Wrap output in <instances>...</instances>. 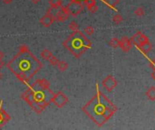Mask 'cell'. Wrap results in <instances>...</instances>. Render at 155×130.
<instances>
[{
	"mask_svg": "<svg viewBox=\"0 0 155 130\" xmlns=\"http://www.w3.org/2000/svg\"><path fill=\"white\" fill-rule=\"evenodd\" d=\"M69 29L72 30L73 32L77 31V30L79 29V25H78V24H77L75 21H72V22L69 24Z\"/></svg>",
	"mask_w": 155,
	"mask_h": 130,
	"instance_id": "obj_22",
	"label": "cell"
},
{
	"mask_svg": "<svg viewBox=\"0 0 155 130\" xmlns=\"http://www.w3.org/2000/svg\"><path fill=\"white\" fill-rule=\"evenodd\" d=\"M54 94L49 81L45 79H38L21 95V99L25 100L36 113L41 114L52 102Z\"/></svg>",
	"mask_w": 155,
	"mask_h": 130,
	"instance_id": "obj_2",
	"label": "cell"
},
{
	"mask_svg": "<svg viewBox=\"0 0 155 130\" xmlns=\"http://www.w3.org/2000/svg\"><path fill=\"white\" fill-rule=\"evenodd\" d=\"M149 65H150V67H151V68L155 72V59L151 60L150 62H149Z\"/></svg>",
	"mask_w": 155,
	"mask_h": 130,
	"instance_id": "obj_27",
	"label": "cell"
},
{
	"mask_svg": "<svg viewBox=\"0 0 155 130\" xmlns=\"http://www.w3.org/2000/svg\"><path fill=\"white\" fill-rule=\"evenodd\" d=\"M139 50H140L143 53H149V52H151V48H152V46H151V43L148 41V42H146V43H143L142 45H138V46H136Z\"/></svg>",
	"mask_w": 155,
	"mask_h": 130,
	"instance_id": "obj_13",
	"label": "cell"
},
{
	"mask_svg": "<svg viewBox=\"0 0 155 130\" xmlns=\"http://www.w3.org/2000/svg\"><path fill=\"white\" fill-rule=\"evenodd\" d=\"M103 86L107 91L110 92L117 86V81L114 76L109 75L103 80Z\"/></svg>",
	"mask_w": 155,
	"mask_h": 130,
	"instance_id": "obj_8",
	"label": "cell"
},
{
	"mask_svg": "<svg viewBox=\"0 0 155 130\" xmlns=\"http://www.w3.org/2000/svg\"><path fill=\"white\" fill-rule=\"evenodd\" d=\"M40 56L42 59H44L45 61H48L53 56V53L50 50H48V49H44L40 53Z\"/></svg>",
	"mask_w": 155,
	"mask_h": 130,
	"instance_id": "obj_14",
	"label": "cell"
},
{
	"mask_svg": "<svg viewBox=\"0 0 155 130\" xmlns=\"http://www.w3.org/2000/svg\"><path fill=\"white\" fill-rule=\"evenodd\" d=\"M87 9H88L92 14H95V13H96V12L98 11V6H97L96 5H95V6H92L88 7Z\"/></svg>",
	"mask_w": 155,
	"mask_h": 130,
	"instance_id": "obj_26",
	"label": "cell"
},
{
	"mask_svg": "<svg viewBox=\"0 0 155 130\" xmlns=\"http://www.w3.org/2000/svg\"><path fill=\"white\" fill-rule=\"evenodd\" d=\"M11 119L9 114L3 108V100L0 101V129L7 125Z\"/></svg>",
	"mask_w": 155,
	"mask_h": 130,
	"instance_id": "obj_9",
	"label": "cell"
},
{
	"mask_svg": "<svg viewBox=\"0 0 155 130\" xmlns=\"http://www.w3.org/2000/svg\"><path fill=\"white\" fill-rule=\"evenodd\" d=\"M10 72L19 81L28 84L43 67V63L30 52L26 44H21L19 51L7 64Z\"/></svg>",
	"mask_w": 155,
	"mask_h": 130,
	"instance_id": "obj_1",
	"label": "cell"
},
{
	"mask_svg": "<svg viewBox=\"0 0 155 130\" xmlns=\"http://www.w3.org/2000/svg\"><path fill=\"white\" fill-rule=\"evenodd\" d=\"M113 21L116 24V25H119V24H121V23H122V21H123V17H122V14H115L114 17H113Z\"/></svg>",
	"mask_w": 155,
	"mask_h": 130,
	"instance_id": "obj_20",
	"label": "cell"
},
{
	"mask_svg": "<svg viewBox=\"0 0 155 130\" xmlns=\"http://www.w3.org/2000/svg\"><path fill=\"white\" fill-rule=\"evenodd\" d=\"M146 97L149 100H151V101L155 100V87H151L146 91Z\"/></svg>",
	"mask_w": 155,
	"mask_h": 130,
	"instance_id": "obj_15",
	"label": "cell"
},
{
	"mask_svg": "<svg viewBox=\"0 0 155 130\" xmlns=\"http://www.w3.org/2000/svg\"><path fill=\"white\" fill-rule=\"evenodd\" d=\"M55 10H56V8H55ZM47 12H49L52 14L55 21H58V22H65L70 16V14H69L66 6H63L57 8V10L55 12H54V9L52 7H50L47 10Z\"/></svg>",
	"mask_w": 155,
	"mask_h": 130,
	"instance_id": "obj_5",
	"label": "cell"
},
{
	"mask_svg": "<svg viewBox=\"0 0 155 130\" xmlns=\"http://www.w3.org/2000/svg\"><path fill=\"white\" fill-rule=\"evenodd\" d=\"M4 56H5V53L2 51H0V60H2L4 58Z\"/></svg>",
	"mask_w": 155,
	"mask_h": 130,
	"instance_id": "obj_31",
	"label": "cell"
},
{
	"mask_svg": "<svg viewBox=\"0 0 155 130\" xmlns=\"http://www.w3.org/2000/svg\"><path fill=\"white\" fill-rule=\"evenodd\" d=\"M2 2L6 5H10L13 2V0H2Z\"/></svg>",
	"mask_w": 155,
	"mask_h": 130,
	"instance_id": "obj_28",
	"label": "cell"
},
{
	"mask_svg": "<svg viewBox=\"0 0 155 130\" xmlns=\"http://www.w3.org/2000/svg\"><path fill=\"white\" fill-rule=\"evenodd\" d=\"M40 1H41V0H31V2H32L33 4H35V5L38 4V3H39Z\"/></svg>",
	"mask_w": 155,
	"mask_h": 130,
	"instance_id": "obj_30",
	"label": "cell"
},
{
	"mask_svg": "<svg viewBox=\"0 0 155 130\" xmlns=\"http://www.w3.org/2000/svg\"><path fill=\"white\" fill-rule=\"evenodd\" d=\"M152 77H153V78H154V79H155V72H154V73H153V74H152Z\"/></svg>",
	"mask_w": 155,
	"mask_h": 130,
	"instance_id": "obj_34",
	"label": "cell"
},
{
	"mask_svg": "<svg viewBox=\"0 0 155 130\" xmlns=\"http://www.w3.org/2000/svg\"><path fill=\"white\" fill-rule=\"evenodd\" d=\"M96 95L87 102L82 109L98 126H101L114 115L116 108L99 90L98 84H96Z\"/></svg>",
	"mask_w": 155,
	"mask_h": 130,
	"instance_id": "obj_3",
	"label": "cell"
},
{
	"mask_svg": "<svg viewBox=\"0 0 155 130\" xmlns=\"http://www.w3.org/2000/svg\"><path fill=\"white\" fill-rule=\"evenodd\" d=\"M65 48L76 58H80L88 49L92 47V43L79 30L73 32L66 40L63 42Z\"/></svg>",
	"mask_w": 155,
	"mask_h": 130,
	"instance_id": "obj_4",
	"label": "cell"
},
{
	"mask_svg": "<svg viewBox=\"0 0 155 130\" xmlns=\"http://www.w3.org/2000/svg\"><path fill=\"white\" fill-rule=\"evenodd\" d=\"M62 0H49V5L52 8H59L62 6Z\"/></svg>",
	"mask_w": 155,
	"mask_h": 130,
	"instance_id": "obj_17",
	"label": "cell"
},
{
	"mask_svg": "<svg viewBox=\"0 0 155 130\" xmlns=\"http://www.w3.org/2000/svg\"><path fill=\"white\" fill-rule=\"evenodd\" d=\"M56 67L58 68V70L60 72H65L68 69V63L65 61H61L58 62V64L56 65Z\"/></svg>",
	"mask_w": 155,
	"mask_h": 130,
	"instance_id": "obj_16",
	"label": "cell"
},
{
	"mask_svg": "<svg viewBox=\"0 0 155 130\" xmlns=\"http://www.w3.org/2000/svg\"><path fill=\"white\" fill-rule=\"evenodd\" d=\"M134 14L138 17H142V16L144 15V9L143 7H137L134 10Z\"/></svg>",
	"mask_w": 155,
	"mask_h": 130,
	"instance_id": "obj_21",
	"label": "cell"
},
{
	"mask_svg": "<svg viewBox=\"0 0 155 130\" xmlns=\"http://www.w3.org/2000/svg\"><path fill=\"white\" fill-rule=\"evenodd\" d=\"M48 61H49V63H50L51 65H53V66H56V65L58 64V62L60 61L58 60V58L55 57V56H54V55H53Z\"/></svg>",
	"mask_w": 155,
	"mask_h": 130,
	"instance_id": "obj_25",
	"label": "cell"
},
{
	"mask_svg": "<svg viewBox=\"0 0 155 130\" xmlns=\"http://www.w3.org/2000/svg\"><path fill=\"white\" fill-rule=\"evenodd\" d=\"M84 32L87 35H92L95 32V29H94V27H92V26L89 25V26L84 28Z\"/></svg>",
	"mask_w": 155,
	"mask_h": 130,
	"instance_id": "obj_24",
	"label": "cell"
},
{
	"mask_svg": "<svg viewBox=\"0 0 155 130\" xmlns=\"http://www.w3.org/2000/svg\"><path fill=\"white\" fill-rule=\"evenodd\" d=\"M103 1L107 6H109L112 8H114L115 6L120 2V0H103Z\"/></svg>",
	"mask_w": 155,
	"mask_h": 130,
	"instance_id": "obj_19",
	"label": "cell"
},
{
	"mask_svg": "<svg viewBox=\"0 0 155 130\" xmlns=\"http://www.w3.org/2000/svg\"><path fill=\"white\" fill-rule=\"evenodd\" d=\"M131 41H132V43H133L135 44V46H138V45H142L143 43L148 42L149 39L147 38V36L143 34V32H138L135 35H133L132 37Z\"/></svg>",
	"mask_w": 155,
	"mask_h": 130,
	"instance_id": "obj_10",
	"label": "cell"
},
{
	"mask_svg": "<svg viewBox=\"0 0 155 130\" xmlns=\"http://www.w3.org/2000/svg\"><path fill=\"white\" fill-rule=\"evenodd\" d=\"M108 44H109L113 48H117L119 46V44H120V40L118 38H116V37H114V38H112L110 40V42L108 43Z\"/></svg>",
	"mask_w": 155,
	"mask_h": 130,
	"instance_id": "obj_18",
	"label": "cell"
},
{
	"mask_svg": "<svg viewBox=\"0 0 155 130\" xmlns=\"http://www.w3.org/2000/svg\"><path fill=\"white\" fill-rule=\"evenodd\" d=\"M54 22H55V19L49 12H47L40 18V24L44 27H50Z\"/></svg>",
	"mask_w": 155,
	"mask_h": 130,
	"instance_id": "obj_11",
	"label": "cell"
},
{
	"mask_svg": "<svg viewBox=\"0 0 155 130\" xmlns=\"http://www.w3.org/2000/svg\"><path fill=\"white\" fill-rule=\"evenodd\" d=\"M84 5L88 8L90 6H95L96 5V1L95 0H84Z\"/></svg>",
	"mask_w": 155,
	"mask_h": 130,
	"instance_id": "obj_23",
	"label": "cell"
},
{
	"mask_svg": "<svg viewBox=\"0 0 155 130\" xmlns=\"http://www.w3.org/2000/svg\"><path fill=\"white\" fill-rule=\"evenodd\" d=\"M70 15L73 16V17H76L77 15H79L83 9H84V5L82 3H79V2H70L67 6H66Z\"/></svg>",
	"mask_w": 155,
	"mask_h": 130,
	"instance_id": "obj_7",
	"label": "cell"
},
{
	"mask_svg": "<svg viewBox=\"0 0 155 130\" xmlns=\"http://www.w3.org/2000/svg\"><path fill=\"white\" fill-rule=\"evenodd\" d=\"M70 1H72V2H79V3H82L84 0H70Z\"/></svg>",
	"mask_w": 155,
	"mask_h": 130,
	"instance_id": "obj_32",
	"label": "cell"
},
{
	"mask_svg": "<svg viewBox=\"0 0 155 130\" xmlns=\"http://www.w3.org/2000/svg\"><path fill=\"white\" fill-rule=\"evenodd\" d=\"M51 101H52V103H54L55 105V107H57L58 108H62L68 103L69 100H68V98L66 97V95L63 91L60 90L57 93L54 94Z\"/></svg>",
	"mask_w": 155,
	"mask_h": 130,
	"instance_id": "obj_6",
	"label": "cell"
},
{
	"mask_svg": "<svg viewBox=\"0 0 155 130\" xmlns=\"http://www.w3.org/2000/svg\"><path fill=\"white\" fill-rule=\"evenodd\" d=\"M2 77H3V75H2V73H1V72H0V79H2Z\"/></svg>",
	"mask_w": 155,
	"mask_h": 130,
	"instance_id": "obj_33",
	"label": "cell"
},
{
	"mask_svg": "<svg viewBox=\"0 0 155 130\" xmlns=\"http://www.w3.org/2000/svg\"><path fill=\"white\" fill-rule=\"evenodd\" d=\"M120 48L124 52V53H127L131 50V48L132 46V43L131 40H129L127 37L123 36L121 40H120V44H119Z\"/></svg>",
	"mask_w": 155,
	"mask_h": 130,
	"instance_id": "obj_12",
	"label": "cell"
},
{
	"mask_svg": "<svg viewBox=\"0 0 155 130\" xmlns=\"http://www.w3.org/2000/svg\"><path fill=\"white\" fill-rule=\"evenodd\" d=\"M4 65H5V63H4V61H2V60H0V70H1L3 67H4Z\"/></svg>",
	"mask_w": 155,
	"mask_h": 130,
	"instance_id": "obj_29",
	"label": "cell"
}]
</instances>
